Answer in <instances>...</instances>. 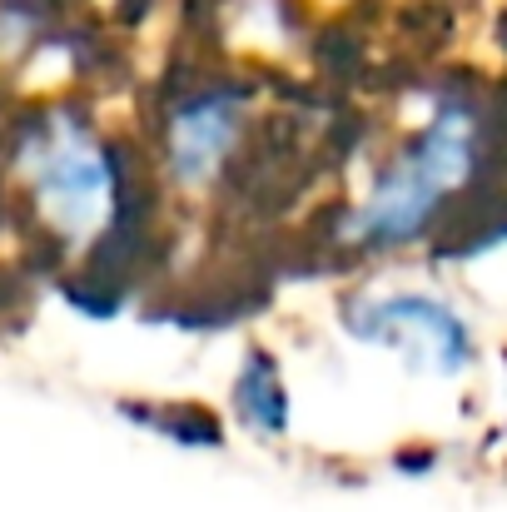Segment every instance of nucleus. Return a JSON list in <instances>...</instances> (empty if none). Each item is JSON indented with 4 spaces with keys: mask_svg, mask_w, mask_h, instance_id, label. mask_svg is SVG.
Listing matches in <instances>:
<instances>
[{
    "mask_svg": "<svg viewBox=\"0 0 507 512\" xmlns=\"http://www.w3.org/2000/svg\"><path fill=\"white\" fill-rule=\"evenodd\" d=\"M0 170L30 234L60 259L105 254L145 189L130 150L80 105L20 110L0 130Z\"/></svg>",
    "mask_w": 507,
    "mask_h": 512,
    "instance_id": "1",
    "label": "nucleus"
},
{
    "mask_svg": "<svg viewBox=\"0 0 507 512\" xmlns=\"http://www.w3.org/2000/svg\"><path fill=\"white\" fill-rule=\"evenodd\" d=\"M493 130L488 115L468 100H438L423 125L388 150V160L368 174L363 194L348 204L338 239L353 254H403L418 249L428 234L443 229L448 209L483 179L488 170V150Z\"/></svg>",
    "mask_w": 507,
    "mask_h": 512,
    "instance_id": "2",
    "label": "nucleus"
},
{
    "mask_svg": "<svg viewBox=\"0 0 507 512\" xmlns=\"http://www.w3.org/2000/svg\"><path fill=\"white\" fill-rule=\"evenodd\" d=\"M338 329L353 343L393 358L413 378L453 383L478 358V334L468 314L423 284H363L343 294Z\"/></svg>",
    "mask_w": 507,
    "mask_h": 512,
    "instance_id": "3",
    "label": "nucleus"
},
{
    "mask_svg": "<svg viewBox=\"0 0 507 512\" xmlns=\"http://www.w3.org/2000/svg\"><path fill=\"white\" fill-rule=\"evenodd\" d=\"M254 140V100L244 85L204 80L184 90L155 130V179L160 189L194 204L224 189V179L239 170Z\"/></svg>",
    "mask_w": 507,
    "mask_h": 512,
    "instance_id": "4",
    "label": "nucleus"
},
{
    "mask_svg": "<svg viewBox=\"0 0 507 512\" xmlns=\"http://www.w3.org/2000/svg\"><path fill=\"white\" fill-rule=\"evenodd\" d=\"M229 403H234V418H239L244 433H254V438H284L289 433V388H284L279 363L264 348H249L239 358L234 383H229Z\"/></svg>",
    "mask_w": 507,
    "mask_h": 512,
    "instance_id": "5",
    "label": "nucleus"
}]
</instances>
